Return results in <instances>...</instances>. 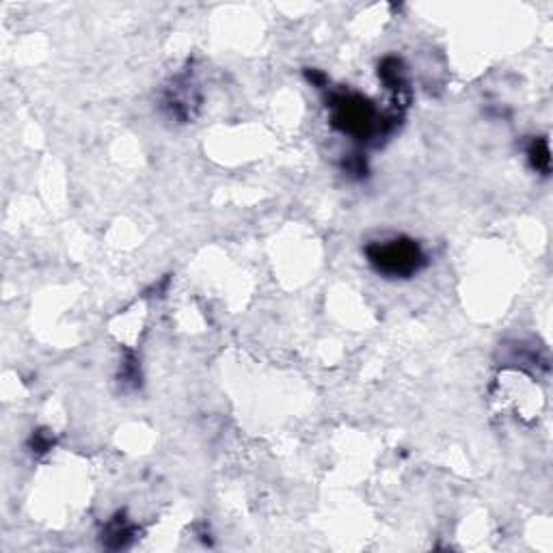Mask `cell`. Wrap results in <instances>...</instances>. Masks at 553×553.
Masks as SVG:
<instances>
[{
  "label": "cell",
  "mask_w": 553,
  "mask_h": 553,
  "mask_svg": "<svg viewBox=\"0 0 553 553\" xmlns=\"http://www.w3.org/2000/svg\"><path fill=\"white\" fill-rule=\"evenodd\" d=\"M132 530L130 527L123 525V521H113L111 525H108V532H106V540H111L108 545L115 547V549H119V547H126L128 539H130Z\"/></svg>",
  "instance_id": "cell-4"
},
{
  "label": "cell",
  "mask_w": 553,
  "mask_h": 553,
  "mask_svg": "<svg viewBox=\"0 0 553 553\" xmlns=\"http://www.w3.org/2000/svg\"><path fill=\"white\" fill-rule=\"evenodd\" d=\"M331 123L339 132L350 134L356 141H365L376 128L374 108L368 100L353 93L333 96L331 100Z\"/></svg>",
  "instance_id": "cell-2"
},
{
  "label": "cell",
  "mask_w": 553,
  "mask_h": 553,
  "mask_svg": "<svg viewBox=\"0 0 553 553\" xmlns=\"http://www.w3.org/2000/svg\"><path fill=\"white\" fill-rule=\"evenodd\" d=\"M530 160L532 164H534V169H539V172L547 173L549 172V147H547V143L542 141H534L530 147Z\"/></svg>",
  "instance_id": "cell-3"
},
{
  "label": "cell",
  "mask_w": 553,
  "mask_h": 553,
  "mask_svg": "<svg viewBox=\"0 0 553 553\" xmlns=\"http://www.w3.org/2000/svg\"><path fill=\"white\" fill-rule=\"evenodd\" d=\"M368 262L381 275L391 279H406L420 272L426 264L422 247L408 238H394L385 242H372L365 247Z\"/></svg>",
  "instance_id": "cell-1"
}]
</instances>
